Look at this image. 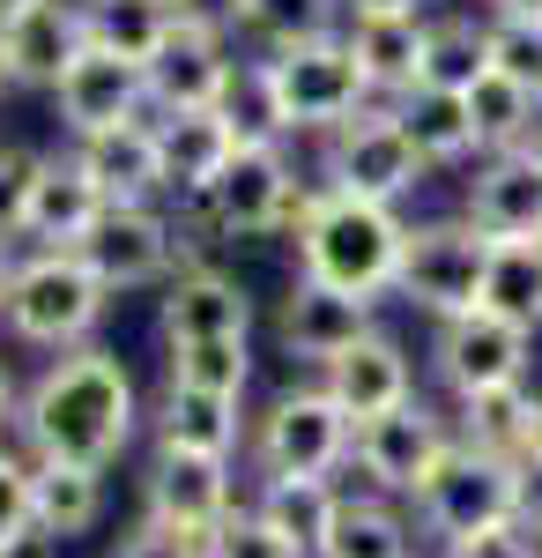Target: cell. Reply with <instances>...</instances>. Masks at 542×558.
Segmentation results:
<instances>
[{
	"label": "cell",
	"mask_w": 542,
	"mask_h": 558,
	"mask_svg": "<svg viewBox=\"0 0 542 558\" xmlns=\"http://www.w3.org/2000/svg\"><path fill=\"white\" fill-rule=\"evenodd\" d=\"M141 387L126 373L120 350H60L38 380L23 387V425L15 439L38 454V462H89V470H112L134 432H141Z\"/></svg>",
	"instance_id": "6da1fadb"
},
{
	"label": "cell",
	"mask_w": 542,
	"mask_h": 558,
	"mask_svg": "<svg viewBox=\"0 0 542 558\" xmlns=\"http://www.w3.org/2000/svg\"><path fill=\"white\" fill-rule=\"evenodd\" d=\"M379 97L357 68V52L342 31H312V38L260 45L252 68L231 89V112L252 142H291V134H334L357 112H372Z\"/></svg>",
	"instance_id": "7a4b0ae2"
},
{
	"label": "cell",
	"mask_w": 542,
	"mask_h": 558,
	"mask_svg": "<svg viewBox=\"0 0 542 558\" xmlns=\"http://www.w3.org/2000/svg\"><path fill=\"white\" fill-rule=\"evenodd\" d=\"M297 268L342 283L357 299H394L402 283V254H409V216L386 209V202H357V194H334L312 179V202L297 216Z\"/></svg>",
	"instance_id": "3957f363"
},
{
	"label": "cell",
	"mask_w": 542,
	"mask_h": 558,
	"mask_svg": "<svg viewBox=\"0 0 542 558\" xmlns=\"http://www.w3.org/2000/svg\"><path fill=\"white\" fill-rule=\"evenodd\" d=\"M112 313V291L104 276L89 268L75 246H23V268L8 283V305H0V328L30 350H83Z\"/></svg>",
	"instance_id": "277c9868"
},
{
	"label": "cell",
	"mask_w": 542,
	"mask_h": 558,
	"mask_svg": "<svg viewBox=\"0 0 542 558\" xmlns=\"http://www.w3.org/2000/svg\"><path fill=\"white\" fill-rule=\"evenodd\" d=\"M305 202H312V186L297 179L291 149L246 134V149L223 165V179H215L201 202H178V209H194L215 239H268V231H297Z\"/></svg>",
	"instance_id": "5b68a950"
},
{
	"label": "cell",
	"mask_w": 542,
	"mask_h": 558,
	"mask_svg": "<svg viewBox=\"0 0 542 558\" xmlns=\"http://www.w3.org/2000/svg\"><path fill=\"white\" fill-rule=\"evenodd\" d=\"M349 454H357V417L320 380L283 387L252 417V462H260V476H349Z\"/></svg>",
	"instance_id": "8992f818"
},
{
	"label": "cell",
	"mask_w": 542,
	"mask_h": 558,
	"mask_svg": "<svg viewBox=\"0 0 542 558\" xmlns=\"http://www.w3.org/2000/svg\"><path fill=\"white\" fill-rule=\"evenodd\" d=\"M423 179H431V165L417 157V142L394 120V105H372V112H357L349 128L320 134V186H334V194L402 209Z\"/></svg>",
	"instance_id": "52a82bcc"
},
{
	"label": "cell",
	"mask_w": 542,
	"mask_h": 558,
	"mask_svg": "<svg viewBox=\"0 0 542 558\" xmlns=\"http://www.w3.org/2000/svg\"><path fill=\"white\" fill-rule=\"evenodd\" d=\"M460 425L439 410V402H423V395H409V402H394L386 417H365L357 425V454H349V476H365V492H379V499H417L423 484H431V470L454 454Z\"/></svg>",
	"instance_id": "ba28073f"
},
{
	"label": "cell",
	"mask_w": 542,
	"mask_h": 558,
	"mask_svg": "<svg viewBox=\"0 0 542 558\" xmlns=\"http://www.w3.org/2000/svg\"><path fill=\"white\" fill-rule=\"evenodd\" d=\"M409 514H417V529L431 544H460V536H483V529L520 521L513 462L491 454V447H476V439H454V454L431 470V484L409 499Z\"/></svg>",
	"instance_id": "9c48e42d"
},
{
	"label": "cell",
	"mask_w": 542,
	"mask_h": 558,
	"mask_svg": "<svg viewBox=\"0 0 542 558\" xmlns=\"http://www.w3.org/2000/svg\"><path fill=\"white\" fill-rule=\"evenodd\" d=\"M483 276H491V239L460 209L423 216V223H409V254H402L394 299H409L431 320H454L468 305H483Z\"/></svg>",
	"instance_id": "30bf717a"
},
{
	"label": "cell",
	"mask_w": 542,
	"mask_h": 558,
	"mask_svg": "<svg viewBox=\"0 0 542 558\" xmlns=\"http://www.w3.org/2000/svg\"><path fill=\"white\" fill-rule=\"evenodd\" d=\"M431 373H439V387L454 402L491 395V387H520V380H535V328L513 320V313H491V305H468L454 320H439Z\"/></svg>",
	"instance_id": "8fae6325"
},
{
	"label": "cell",
	"mask_w": 542,
	"mask_h": 558,
	"mask_svg": "<svg viewBox=\"0 0 542 558\" xmlns=\"http://www.w3.org/2000/svg\"><path fill=\"white\" fill-rule=\"evenodd\" d=\"M238 60H231V23L209 0H186L171 23L164 52L149 60V112H201V105H231L238 89Z\"/></svg>",
	"instance_id": "7c38bea8"
},
{
	"label": "cell",
	"mask_w": 542,
	"mask_h": 558,
	"mask_svg": "<svg viewBox=\"0 0 542 558\" xmlns=\"http://www.w3.org/2000/svg\"><path fill=\"white\" fill-rule=\"evenodd\" d=\"M75 254L104 276L112 299L120 291H149V283H171L178 276V216L164 202H112Z\"/></svg>",
	"instance_id": "4fadbf2b"
},
{
	"label": "cell",
	"mask_w": 542,
	"mask_h": 558,
	"mask_svg": "<svg viewBox=\"0 0 542 558\" xmlns=\"http://www.w3.org/2000/svg\"><path fill=\"white\" fill-rule=\"evenodd\" d=\"M52 112H60V134H97V128H120V120H141L149 112V68L141 60H120L104 45H83L60 83H52Z\"/></svg>",
	"instance_id": "5bb4252c"
},
{
	"label": "cell",
	"mask_w": 542,
	"mask_h": 558,
	"mask_svg": "<svg viewBox=\"0 0 542 558\" xmlns=\"http://www.w3.org/2000/svg\"><path fill=\"white\" fill-rule=\"evenodd\" d=\"M238 507V476L223 454H178V447H157V462L141 476V521H164V529H186V536H209L215 521Z\"/></svg>",
	"instance_id": "9a60e30c"
},
{
	"label": "cell",
	"mask_w": 542,
	"mask_h": 558,
	"mask_svg": "<svg viewBox=\"0 0 542 558\" xmlns=\"http://www.w3.org/2000/svg\"><path fill=\"white\" fill-rule=\"evenodd\" d=\"M157 336H164V350L252 336V291L215 260H186L164 283V299H157Z\"/></svg>",
	"instance_id": "2e32d148"
},
{
	"label": "cell",
	"mask_w": 542,
	"mask_h": 558,
	"mask_svg": "<svg viewBox=\"0 0 542 558\" xmlns=\"http://www.w3.org/2000/svg\"><path fill=\"white\" fill-rule=\"evenodd\" d=\"M104 209H112V202H104V186L89 179L83 157H75V149H45L38 179H30V194H23V216H15V239H23V246H83Z\"/></svg>",
	"instance_id": "e0dca14e"
},
{
	"label": "cell",
	"mask_w": 542,
	"mask_h": 558,
	"mask_svg": "<svg viewBox=\"0 0 542 558\" xmlns=\"http://www.w3.org/2000/svg\"><path fill=\"white\" fill-rule=\"evenodd\" d=\"M379 328V299H357V291H342V283H320V276H291V299H283V343L291 357H305L312 373L342 357L349 343H365Z\"/></svg>",
	"instance_id": "ac0fdd59"
},
{
	"label": "cell",
	"mask_w": 542,
	"mask_h": 558,
	"mask_svg": "<svg viewBox=\"0 0 542 558\" xmlns=\"http://www.w3.org/2000/svg\"><path fill=\"white\" fill-rule=\"evenodd\" d=\"M342 38L357 52L365 83L379 105L409 97L423 83V60H431V15L423 8H372V15H342Z\"/></svg>",
	"instance_id": "d6986e66"
},
{
	"label": "cell",
	"mask_w": 542,
	"mask_h": 558,
	"mask_svg": "<svg viewBox=\"0 0 542 558\" xmlns=\"http://www.w3.org/2000/svg\"><path fill=\"white\" fill-rule=\"evenodd\" d=\"M312 380L328 387L357 425H365V417H386V410H394V402H409V395H423L409 343H402V336H386V328H372L365 343H349L342 357H328Z\"/></svg>",
	"instance_id": "ffe728a7"
},
{
	"label": "cell",
	"mask_w": 542,
	"mask_h": 558,
	"mask_svg": "<svg viewBox=\"0 0 542 558\" xmlns=\"http://www.w3.org/2000/svg\"><path fill=\"white\" fill-rule=\"evenodd\" d=\"M157 142H164L171 202H201L223 179V165L246 149V128L231 105H201V112H157Z\"/></svg>",
	"instance_id": "44dd1931"
},
{
	"label": "cell",
	"mask_w": 542,
	"mask_h": 558,
	"mask_svg": "<svg viewBox=\"0 0 542 558\" xmlns=\"http://www.w3.org/2000/svg\"><path fill=\"white\" fill-rule=\"evenodd\" d=\"M460 216H468L483 239H542V157L535 149L476 157V179H468Z\"/></svg>",
	"instance_id": "7402d4cb"
},
{
	"label": "cell",
	"mask_w": 542,
	"mask_h": 558,
	"mask_svg": "<svg viewBox=\"0 0 542 558\" xmlns=\"http://www.w3.org/2000/svg\"><path fill=\"white\" fill-rule=\"evenodd\" d=\"M67 149L89 165V179L104 186V202H171L164 142H157V112L120 120V128H97V134H75Z\"/></svg>",
	"instance_id": "603a6c76"
},
{
	"label": "cell",
	"mask_w": 542,
	"mask_h": 558,
	"mask_svg": "<svg viewBox=\"0 0 542 558\" xmlns=\"http://www.w3.org/2000/svg\"><path fill=\"white\" fill-rule=\"evenodd\" d=\"M149 432H157V447H178V454H223V462H238V447H246V402L238 395H209V387H186V380H164L157 410H149Z\"/></svg>",
	"instance_id": "cb8c5ba5"
},
{
	"label": "cell",
	"mask_w": 542,
	"mask_h": 558,
	"mask_svg": "<svg viewBox=\"0 0 542 558\" xmlns=\"http://www.w3.org/2000/svg\"><path fill=\"white\" fill-rule=\"evenodd\" d=\"M342 499H349L342 476H260L252 484V514L268 521L275 536H291L305 558L328 551L334 521H342Z\"/></svg>",
	"instance_id": "d4e9b609"
},
{
	"label": "cell",
	"mask_w": 542,
	"mask_h": 558,
	"mask_svg": "<svg viewBox=\"0 0 542 558\" xmlns=\"http://www.w3.org/2000/svg\"><path fill=\"white\" fill-rule=\"evenodd\" d=\"M0 38H8V60H15V83H23V89H52V83H60V68L89 45L83 0H38L30 15L0 23Z\"/></svg>",
	"instance_id": "484cf974"
},
{
	"label": "cell",
	"mask_w": 542,
	"mask_h": 558,
	"mask_svg": "<svg viewBox=\"0 0 542 558\" xmlns=\"http://www.w3.org/2000/svg\"><path fill=\"white\" fill-rule=\"evenodd\" d=\"M454 425H460V439H476V447H491L505 462H520V454L542 447V387L520 380V387L468 395V402H454Z\"/></svg>",
	"instance_id": "4316f807"
},
{
	"label": "cell",
	"mask_w": 542,
	"mask_h": 558,
	"mask_svg": "<svg viewBox=\"0 0 542 558\" xmlns=\"http://www.w3.org/2000/svg\"><path fill=\"white\" fill-rule=\"evenodd\" d=\"M394 120L409 128L417 157L431 172L446 165H476V120H468V89H431L417 83L409 97H394Z\"/></svg>",
	"instance_id": "83f0119b"
},
{
	"label": "cell",
	"mask_w": 542,
	"mask_h": 558,
	"mask_svg": "<svg viewBox=\"0 0 542 558\" xmlns=\"http://www.w3.org/2000/svg\"><path fill=\"white\" fill-rule=\"evenodd\" d=\"M30 462H38V454H30ZM30 521L52 529L60 544L89 536V529L104 521V470H89V462H38V470H30Z\"/></svg>",
	"instance_id": "f1b7e54d"
},
{
	"label": "cell",
	"mask_w": 542,
	"mask_h": 558,
	"mask_svg": "<svg viewBox=\"0 0 542 558\" xmlns=\"http://www.w3.org/2000/svg\"><path fill=\"white\" fill-rule=\"evenodd\" d=\"M423 529L402 499H379V492H349L342 499V521H334L328 551L320 558H417Z\"/></svg>",
	"instance_id": "f546056e"
},
{
	"label": "cell",
	"mask_w": 542,
	"mask_h": 558,
	"mask_svg": "<svg viewBox=\"0 0 542 558\" xmlns=\"http://www.w3.org/2000/svg\"><path fill=\"white\" fill-rule=\"evenodd\" d=\"M468 120H476V157H498V149H528L542 134V97L513 75H483L468 89Z\"/></svg>",
	"instance_id": "4dcf8cb0"
},
{
	"label": "cell",
	"mask_w": 542,
	"mask_h": 558,
	"mask_svg": "<svg viewBox=\"0 0 542 558\" xmlns=\"http://www.w3.org/2000/svg\"><path fill=\"white\" fill-rule=\"evenodd\" d=\"M171 23H178L171 0H83L89 45H104V52H120V60H141V68L164 52Z\"/></svg>",
	"instance_id": "1f68e13d"
},
{
	"label": "cell",
	"mask_w": 542,
	"mask_h": 558,
	"mask_svg": "<svg viewBox=\"0 0 542 558\" xmlns=\"http://www.w3.org/2000/svg\"><path fill=\"white\" fill-rule=\"evenodd\" d=\"M491 75V15H431V89H476Z\"/></svg>",
	"instance_id": "d6a6232c"
},
{
	"label": "cell",
	"mask_w": 542,
	"mask_h": 558,
	"mask_svg": "<svg viewBox=\"0 0 542 558\" xmlns=\"http://www.w3.org/2000/svg\"><path fill=\"white\" fill-rule=\"evenodd\" d=\"M483 305L513 313L542 336V239H491V276H483Z\"/></svg>",
	"instance_id": "836d02e7"
},
{
	"label": "cell",
	"mask_w": 542,
	"mask_h": 558,
	"mask_svg": "<svg viewBox=\"0 0 542 558\" xmlns=\"http://www.w3.org/2000/svg\"><path fill=\"white\" fill-rule=\"evenodd\" d=\"M231 31H246L252 45H283V38H312V31H342V0H215Z\"/></svg>",
	"instance_id": "e575fe53"
},
{
	"label": "cell",
	"mask_w": 542,
	"mask_h": 558,
	"mask_svg": "<svg viewBox=\"0 0 542 558\" xmlns=\"http://www.w3.org/2000/svg\"><path fill=\"white\" fill-rule=\"evenodd\" d=\"M164 380H186V387H209V395H238V402H246V387H252V336L178 343V350H171V373H164Z\"/></svg>",
	"instance_id": "d590c367"
},
{
	"label": "cell",
	"mask_w": 542,
	"mask_h": 558,
	"mask_svg": "<svg viewBox=\"0 0 542 558\" xmlns=\"http://www.w3.org/2000/svg\"><path fill=\"white\" fill-rule=\"evenodd\" d=\"M483 15H491V68L542 97V15H513V8H483Z\"/></svg>",
	"instance_id": "8d00e7d4"
},
{
	"label": "cell",
	"mask_w": 542,
	"mask_h": 558,
	"mask_svg": "<svg viewBox=\"0 0 542 558\" xmlns=\"http://www.w3.org/2000/svg\"><path fill=\"white\" fill-rule=\"evenodd\" d=\"M201 551H209V558H305L291 536H275L268 521L252 514V499H238L231 514L215 521L209 536H201Z\"/></svg>",
	"instance_id": "74e56055"
},
{
	"label": "cell",
	"mask_w": 542,
	"mask_h": 558,
	"mask_svg": "<svg viewBox=\"0 0 542 558\" xmlns=\"http://www.w3.org/2000/svg\"><path fill=\"white\" fill-rule=\"evenodd\" d=\"M30 447L23 439H0V544L15 536V529H30Z\"/></svg>",
	"instance_id": "f35d334b"
},
{
	"label": "cell",
	"mask_w": 542,
	"mask_h": 558,
	"mask_svg": "<svg viewBox=\"0 0 542 558\" xmlns=\"http://www.w3.org/2000/svg\"><path fill=\"white\" fill-rule=\"evenodd\" d=\"M439 558H542V536L505 521V529H483V536H460V544H439Z\"/></svg>",
	"instance_id": "ab89813d"
},
{
	"label": "cell",
	"mask_w": 542,
	"mask_h": 558,
	"mask_svg": "<svg viewBox=\"0 0 542 558\" xmlns=\"http://www.w3.org/2000/svg\"><path fill=\"white\" fill-rule=\"evenodd\" d=\"M30 179H38V149H15V142H0V231L15 239V216H23V194H30Z\"/></svg>",
	"instance_id": "60d3db41"
},
{
	"label": "cell",
	"mask_w": 542,
	"mask_h": 558,
	"mask_svg": "<svg viewBox=\"0 0 542 558\" xmlns=\"http://www.w3.org/2000/svg\"><path fill=\"white\" fill-rule=\"evenodd\" d=\"M120 558H209V551H201V536H186V529L141 521V529H134V536L120 544Z\"/></svg>",
	"instance_id": "b9f144b4"
},
{
	"label": "cell",
	"mask_w": 542,
	"mask_h": 558,
	"mask_svg": "<svg viewBox=\"0 0 542 558\" xmlns=\"http://www.w3.org/2000/svg\"><path fill=\"white\" fill-rule=\"evenodd\" d=\"M513 499H520V529H535V536H542V447L513 462Z\"/></svg>",
	"instance_id": "7bdbcfd3"
},
{
	"label": "cell",
	"mask_w": 542,
	"mask_h": 558,
	"mask_svg": "<svg viewBox=\"0 0 542 558\" xmlns=\"http://www.w3.org/2000/svg\"><path fill=\"white\" fill-rule=\"evenodd\" d=\"M0 558H60V536H52V529H38V521H30V529H15V536H8V544H0Z\"/></svg>",
	"instance_id": "ee69618b"
},
{
	"label": "cell",
	"mask_w": 542,
	"mask_h": 558,
	"mask_svg": "<svg viewBox=\"0 0 542 558\" xmlns=\"http://www.w3.org/2000/svg\"><path fill=\"white\" fill-rule=\"evenodd\" d=\"M23 387L30 380H15V365L0 357V439H15V425H23Z\"/></svg>",
	"instance_id": "f6af8a7d"
},
{
	"label": "cell",
	"mask_w": 542,
	"mask_h": 558,
	"mask_svg": "<svg viewBox=\"0 0 542 558\" xmlns=\"http://www.w3.org/2000/svg\"><path fill=\"white\" fill-rule=\"evenodd\" d=\"M15 268H23V239H8V231H0V305H8V283H15Z\"/></svg>",
	"instance_id": "bcb514c9"
},
{
	"label": "cell",
	"mask_w": 542,
	"mask_h": 558,
	"mask_svg": "<svg viewBox=\"0 0 542 558\" xmlns=\"http://www.w3.org/2000/svg\"><path fill=\"white\" fill-rule=\"evenodd\" d=\"M349 15H372V8H423V0H342Z\"/></svg>",
	"instance_id": "7dc6e473"
},
{
	"label": "cell",
	"mask_w": 542,
	"mask_h": 558,
	"mask_svg": "<svg viewBox=\"0 0 542 558\" xmlns=\"http://www.w3.org/2000/svg\"><path fill=\"white\" fill-rule=\"evenodd\" d=\"M8 89H23V83H15V60H8V38H0V97H8Z\"/></svg>",
	"instance_id": "c3c4849f"
},
{
	"label": "cell",
	"mask_w": 542,
	"mask_h": 558,
	"mask_svg": "<svg viewBox=\"0 0 542 558\" xmlns=\"http://www.w3.org/2000/svg\"><path fill=\"white\" fill-rule=\"evenodd\" d=\"M38 0H0V23H15V15H30Z\"/></svg>",
	"instance_id": "681fc988"
},
{
	"label": "cell",
	"mask_w": 542,
	"mask_h": 558,
	"mask_svg": "<svg viewBox=\"0 0 542 558\" xmlns=\"http://www.w3.org/2000/svg\"><path fill=\"white\" fill-rule=\"evenodd\" d=\"M528 149H535V157H542V134H535V142H528Z\"/></svg>",
	"instance_id": "f907efd6"
},
{
	"label": "cell",
	"mask_w": 542,
	"mask_h": 558,
	"mask_svg": "<svg viewBox=\"0 0 542 558\" xmlns=\"http://www.w3.org/2000/svg\"><path fill=\"white\" fill-rule=\"evenodd\" d=\"M171 8H186V0H171Z\"/></svg>",
	"instance_id": "816d5d0a"
}]
</instances>
